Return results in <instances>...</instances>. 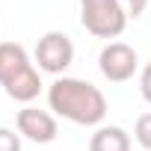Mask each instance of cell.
<instances>
[{"label": "cell", "instance_id": "obj_1", "mask_svg": "<svg viewBox=\"0 0 151 151\" xmlns=\"http://www.w3.org/2000/svg\"><path fill=\"white\" fill-rule=\"evenodd\" d=\"M47 104L56 116L74 124H98L107 116V101L101 89H95L86 80H74V77L56 80L47 92Z\"/></svg>", "mask_w": 151, "mask_h": 151}, {"label": "cell", "instance_id": "obj_2", "mask_svg": "<svg viewBox=\"0 0 151 151\" xmlns=\"http://www.w3.org/2000/svg\"><path fill=\"white\" fill-rule=\"evenodd\" d=\"M80 21L98 39H116L127 27V12L119 0H80Z\"/></svg>", "mask_w": 151, "mask_h": 151}, {"label": "cell", "instance_id": "obj_3", "mask_svg": "<svg viewBox=\"0 0 151 151\" xmlns=\"http://www.w3.org/2000/svg\"><path fill=\"white\" fill-rule=\"evenodd\" d=\"M98 65H101V74H104L107 80L122 83V80H130V77H133V71H136V65H139V56H136V50H133L130 45L113 42V45H107V47L101 50Z\"/></svg>", "mask_w": 151, "mask_h": 151}, {"label": "cell", "instance_id": "obj_4", "mask_svg": "<svg viewBox=\"0 0 151 151\" xmlns=\"http://www.w3.org/2000/svg\"><path fill=\"white\" fill-rule=\"evenodd\" d=\"M36 59H39V68L42 71H50V74H59L71 65L74 59V45L65 33H47L39 39L36 45Z\"/></svg>", "mask_w": 151, "mask_h": 151}, {"label": "cell", "instance_id": "obj_5", "mask_svg": "<svg viewBox=\"0 0 151 151\" xmlns=\"http://www.w3.org/2000/svg\"><path fill=\"white\" fill-rule=\"evenodd\" d=\"M18 133H24L33 142H53L56 139V122L50 113L27 107L18 113Z\"/></svg>", "mask_w": 151, "mask_h": 151}, {"label": "cell", "instance_id": "obj_6", "mask_svg": "<svg viewBox=\"0 0 151 151\" xmlns=\"http://www.w3.org/2000/svg\"><path fill=\"white\" fill-rule=\"evenodd\" d=\"M30 65V59H27V50L21 47V45H15V42H3L0 45V83H9L18 71H24Z\"/></svg>", "mask_w": 151, "mask_h": 151}, {"label": "cell", "instance_id": "obj_7", "mask_svg": "<svg viewBox=\"0 0 151 151\" xmlns=\"http://www.w3.org/2000/svg\"><path fill=\"white\" fill-rule=\"evenodd\" d=\"M3 89H6V95H9V98H15V101H33V98L42 92V80H39L36 68H33V65H27L24 71H18V74H15V77H12Z\"/></svg>", "mask_w": 151, "mask_h": 151}, {"label": "cell", "instance_id": "obj_8", "mask_svg": "<svg viewBox=\"0 0 151 151\" xmlns=\"http://www.w3.org/2000/svg\"><path fill=\"white\" fill-rule=\"evenodd\" d=\"M89 151H130V136L122 127H101L92 133Z\"/></svg>", "mask_w": 151, "mask_h": 151}, {"label": "cell", "instance_id": "obj_9", "mask_svg": "<svg viewBox=\"0 0 151 151\" xmlns=\"http://www.w3.org/2000/svg\"><path fill=\"white\" fill-rule=\"evenodd\" d=\"M133 136H136V142H139L142 148L151 151V113H142V116L136 119V130H133Z\"/></svg>", "mask_w": 151, "mask_h": 151}, {"label": "cell", "instance_id": "obj_10", "mask_svg": "<svg viewBox=\"0 0 151 151\" xmlns=\"http://www.w3.org/2000/svg\"><path fill=\"white\" fill-rule=\"evenodd\" d=\"M0 151H21V139L9 127H0Z\"/></svg>", "mask_w": 151, "mask_h": 151}, {"label": "cell", "instance_id": "obj_11", "mask_svg": "<svg viewBox=\"0 0 151 151\" xmlns=\"http://www.w3.org/2000/svg\"><path fill=\"white\" fill-rule=\"evenodd\" d=\"M139 89H142V98L151 104V62L145 65V71H142V77H139Z\"/></svg>", "mask_w": 151, "mask_h": 151}, {"label": "cell", "instance_id": "obj_12", "mask_svg": "<svg viewBox=\"0 0 151 151\" xmlns=\"http://www.w3.org/2000/svg\"><path fill=\"white\" fill-rule=\"evenodd\" d=\"M145 3H148V0H127V6H130V15H133V18H136V15H142Z\"/></svg>", "mask_w": 151, "mask_h": 151}]
</instances>
